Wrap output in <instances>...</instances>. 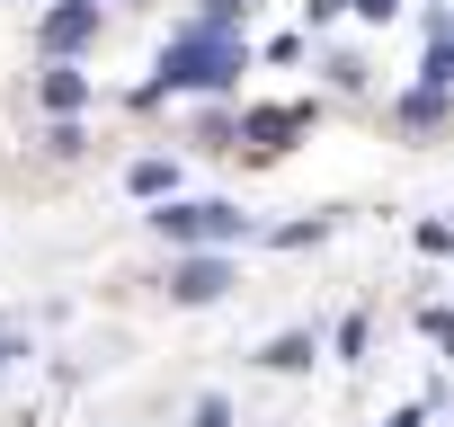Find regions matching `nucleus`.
<instances>
[{
    "mask_svg": "<svg viewBox=\"0 0 454 427\" xmlns=\"http://www.w3.org/2000/svg\"><path fill=\"white\" fill-rule=\"evenodd\" d=\"M241 63H250V54H241V36H232V27H205V19H196V27L160 54V72L134 89V107H152V98H169V89H232V81H241Z\"/></svg>",
    "mask_w": 454,
    "mask_h": 427,
    "instance_id": "1",
    "label": "nucleus"
},
{
    "mask_svg": "<svg viewBox=\"0 0 454 427\" xmlns=\"http://www.w3.org/2000/svg\"><path fill=\"white\" fill-rule=\"evenodd\" d=\"M152 232L178 241V250H205V241H241V232H250V214H241V205H160V214H152Z\"/></svg>",
    "mask_w": 454,
    "mask_h": 427,
    "instance_id": "2",
    "label": "nucleus"
},
{
    "mask_svg": "<svg viewBox=\"0 0 454 427\" xmlns=\"http://www.w3.org/2000/svg\"><path fill=\"white\" fill-rule=\"evenodd\" d=\"M90 36H98V10H90V0H63V10H45V27H36V45H45L54 63H72Z\"/></svg>",
    "mask_w": 454,
    "mask_h": 427,
    "instance_id": "3",
    "label": "nucleus"
},
{
    "mask_svg": "<svg viewBox=\"0 0 454 427\" xmlns=\"http://www.w3.org/2000/svg\"><path fill=\"white\" fill-rule=\"evenodd\" d=\"M232 294V268L223 259H178L169 268V303H223Z\"/></svg>",
    "mask_w": 454,
    "mask_h": 427,
    "instance_id": "4",
    "label": "nucleus"
},
{
    "mask_svg": "<svg viewBox=\"0 0 454 427\" xmlns=\"http://www.w3.org/2000/svg\"><path fill=\"white\" fill-rule=\"evenodd\" d=\"M303 125H312V107H259V116H241L250 151H286V134H303Z\"/></svg>",
    "mask_w": 454,
    "mask_h": 427,
    "instance_id": "5",
    "label": "nucleus"
},
{
    "mask_svg": "<svg viewBox=\"0 0 454 427\" xmlns=\"http://www.w3.org/2000/svg\"><path fill=\"white\" fill-rule=\"evenodd\" d=\"M312 356H321V338H312V330H286V338H268V347H259V365H277V374H303Z\"/></svg>",
    "mask_w": 454,
    "mask_h": 427,
    "instance_id": "6",
    "label": "nucleus"
},
{
    "mask_svg": "<svg viewBox=\"0 0 454 427\" xmlns=\"http://www.w3.org/2000/svg\"><path fill=\"white\" fill-rule=\"evenodd\" d=\"M36 89H45V107H54V116H72V107H81V98H90V81H81V72H72V63H54V72H45V81H36Z\"/></svg>",
    "mask_w": 454,
    "mask_h": 427,
    "instance_id": "7",
    "label": "nucleus"
},
{
    "mask_svg": "<svg viewBox=\"0 0 454 427\" xmlns=\"http://www.w3.org/2000/svg\"><path fill=\"white\" fill-rule=\"evenodd\" d=\"M125 187H134V196H169V187H178V169H169V160H134V169H125Z\"/></svg>",
    "mask_w": 454,
    "mask_h": 427,
    "instance_id": "8",
    "label": "nucleus"
},
{
    "mask_svg": "<svg viewBox=\"0 0 454 427\" xmlns=\"http://www.w3.org/2000/svg\"><path fill=\"white\" fill-rule=\"evenodd\" d=\"M436 116H445V89H410L401 98V125H436Z\"/></svg>",
    "mask_w": 454,
    "mask_h": 427,
    "instance_id": "9",
    "label": "nucleus"
},
{
    "mask_svg": "<svg viewBox=\"0 0 454 427\" xmlns=\"http://www.w3.org/2000/svg\"><path fill=\"white\" fill-rule=\"evenodd\" d=\"M187 427H232V400H223V392H205V400L187 409Z\"/></svg>",
    "mask_w": 454,
    "mask_h": 427,
    "instance_id": "10",
    "label": "nucleus"
},
{
    "mask_svg": "<svg viewBox=\"0 0 454 427\" xmlns=\"http://www.w3.org/2000/svg\"><path fill=\"white\" fill-rule=\"evenodd\" d=\"M419 330H427L436 347H454V312H445V303H427V312H419Z\"/></svg>",
    "mask_w": 454,
    "mask_h": 427,
    "instance_id": "11",
    "label": "nucleus"
},
{
    "mask_svg": "<svg viewBox=\"0 0 454 427\" xmlns=\"http://www.w3.org/2000/svg\"><path fill=\"white\" fill-rule=\"evenodd\" d=\"M241 10H250V0H205V27H232Z\"/></svg>",
    "mask_w": 454,
    "mask_h": 427,
    "instance_id": "12",
    "label": "nucleus"
},
{
    "mask_svg": "<svg viewBox=\"0 0 454 427\" xmlns=\"http://www.w3.org/2000/svg\"><path fill=\"white\" fill-rule=\"evenodd\" d=\"M348 10H356V19H392V10H401V0H348Z\"/></svg>",
    "mask_w": 454,
    "mask_h": 427,
    "instance_id": "13",
    "label": "nucleus"
},
{
    "mask_svg": "<svg viewBox=\"0 0 454 427\" xmlns=\"http://www.w3.org/2000/svg\"><path fill=\"white\" fill-rule=\"evenodd\" d=\"M10 356H27V338H19V330H0V365H10Z\"/></svg>",
    "mask_w": 454,
    "mask_h": 427,
    "instance_id": "14",
    "label": "nucleus"
},
{
    "mask_svg": "<svg viewBox=\"0 0 454 427\" xmlns=\"http://www.w3.org/2000/svg\"><path fill=\"white\" fill-rule=\"evenodd\" d=\"M392 427H419V409H401V418H392Z\"/></svg>",
    "mask_w": 454,
    "mask_h": 427,
    "instance_id": "15",
    "label": "nucleus"
},
{
    "mask_svg": "<svg viewBox=\"0 0 454 427\" xmlns=\"http://www.w3.org/2000/svg\"><path fill=\"white\" fill-rule=\"evenodd\" d=\"M90 10H98V0H90Z\"/></svg>",
    "mask_w": 454,
    "mask_h": 427,
    "instance_id": "16",
    "label": "nucleus"
}]
</instances>
